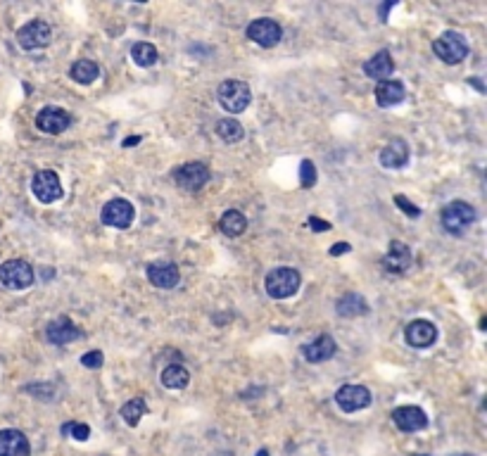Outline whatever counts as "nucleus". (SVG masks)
Here are the masks:
<instances>
[{
	"instance_id": "obj_37",
	"label": "nucleus",
	"mask_w": 487,
	"mask_h": 456,
	"mask_svg": "<svg viewBox=\"0 0 487 456\" xmlns=\"http://www.w3.org/2000/svg\"><path fill=\"white\" fill-rule=\"evenodd\" d=\"M394 5H397V0H387V3L383 5V8H380V20H387V10H390V8H394Z\"/></svg>"
},
{
	"instance_id": "obj_26",
	"label": "nucleus",
	"mask_w": 487,
	"mask_h": 456,
	"mask_svg": "<svg viewBox=\"0 0 487 456\" xmlns=\"http://www.w3.org/2000/svg\"><path fill=\"white\" fill-rule=\"evenodd\" d=\"M190 383V373L181 363H171L162 371V385L169 387V390H183Z\"/></svg>"
},
{
	"instance_id": "obj_28",
	"label": "nucleus",
	"mask_w": 487,
	"mask_h": 456,
	"mask_svg": "<svg viewBox=\"0 0 487 456\" xmlns=\"http://www.w3.org/2000/svg\"><path fill=\"white\" fill-rule=\"evenodd\" d=\"M145 411H147V404H145V399L143 397H133L131 402H126L124 406H121V418H124V423L126 425H131V428H135V425L140 423V418L145 416Z\"/></svg>"
},
{
	"instance_id": "obj_10",
	"label": "nucleus",
	"mask_w": 487,
	"mask_h": 456,
	"mask_svg": "<svg viewBox=\"0 0 487 456\" xmlns=\"http://www.w3.org/2000/svg\"><path fill=\"white\" fill-rule=\"evenodd\" d=\"M248 39L262 48H274L283 39V29L279 27V22L264 17V20H255L248 27Z\"/></svg>"
},
{
	"instance_id": "obj_17",
	"label": "nucleus",
	"mask_w": 487,
	"mask_h": 456,
	"mask_svg": "<svg viewBox=\"0 0 487 456\" xmlns=\"http://www.w3.org/2000/svg\"><path fill=\"white\" fill-rule=\"evenodd\" d=\"M32 447L22 430H0V456H29Z\"/></svg>"
},
{
	"instance_id": "obj_15",
	"label": "nucleus",
	"mask_w": 487,
	"mask_h": 456,
	"mask_svg": "<svg viewBox=\"0 0 487 456\" xmlns=\"http://www.w3.org/2000/svg\"><path fill=\"white\" fill-rule=\"evenodd\" d=\"M147 279L155 288H162V290H171V288L178 286V279H181V271H178L176 264L171 262H152L147 267Z\"/></svg>"
},
{
	"instance_id": "obj_3",
	"label": "nucleus",
	"mask_w": 487,
	"mask_h": 456,
	"mask_svg": "<svg viewBox=\"0 0 487 456\" xmlns=\"http://www.w3.org/2000/svg\"><path fill=\"white\" fill-rule=\"evenodd\" d=\"M300 283H302V279H300L298 269L281 267V269L269 271V276H267V281H264V286H267L269 297H274V300H288V297H293V295L300 290Z\"/></svg>"
},
{
	"instance_id": "obj_36",
	"label": "nucleus",
	"mask_w": 487,
	"mask_h": 456,
	"mask_svg": "<svg viewBox=\"0 0 487 456\" xmlns=\"http://www.w3.org/2000/svg\"><path fill=\"white\" fill-rule=\"evenodd\" d=\"M140 140H143V135H128V138L121 140V145H124V147H133V145H138Z\"/></svg>"
},
{
	"instance_id": "obj_21",
	"label": "nucleus",
	"mask_w": 487,
	"mask_h": 456,
	"mask_svg": "<svg viewBox=\"0 0 487 456\" xmlns=\"http://www.w3.org/2000/svg\"><path fill=\"white\" fill-rule=\"evenodd\" d=\"M406 98V88L399 81H392V79H385V81L378 83L375 88V102L380 107H394Z\"/></svg>"
},
{
	"instance_id": "obj_11",
	"label": "nucleus",
	"mask_w": 487,
	"mask_h": 456,
	"mask_svg": "<svg viewBox=\"0 0 487 456\" xmlns=\"http://www.w3.org/2000/svg\"><path fill=\"white\" fill-rule=\"evenodd\" d=\"M72 124V116L67 109L62 107H55V105H51V107H43L39 114H36V126L41 128L43 133H51V135H58L67 131Z\"/></svg>"
},
{
	"instance_id": "obj_6",
	"label": "nucleus",
	"mask_w": 487,
	"mask_h": 456,
	"mask_svg": "<svg viewBox=\"0 0 487 456\" xmlns=\"http://www.w3.org/2000/svg\"><path fill=\"white\" fill-rule=\"evenodd\" d=\"M32 193L36 195V200L43 202V205H53L62 197V183H60V176L51 169H41L36 171L32 178Z\"/></svg>"
},
{
	"instance_id": "obj_39",
	"label": "nucleus",
	"mask_w": 487,
	"mask_h": 456,
	"mask_svg": "<svg viewBox=\"0 0 487 456\" xmlns=\"http://www.w3.org/2000/svg\"><path fill=\"white\" fill-rule=\"evenodd\" d=\"M255 456H269V452H267V449H260V452H257Z\"/></svg>"
},
{
	"instance_id": "obj_2",
	"label": "nucleus",
	"mask_w": 487,
	"mask_h": 456,
	"mask_svg": "<svg viewBox=\"0 0 487 456\" xmlns=\"http://www.w3.org/2000/svg\"><path fill=\"white\" fill-rule=\"evenodd\" d=\"M219 105L226 109L228 114H240L248 109L252 100V90L245 81H236V79H228L217 88Z\"/></svg>"
},
{
	"instance_id": "obj_14",
	"label": "nucleus",
	"mask_w": 487,
	"mask_h": 456,
	"mask_svg": "<svg viewBox=\"0 0 487 456\" xmlns=\"http://www.w3.org/2000/svg\"><path fill=\"white\" fill-rule=\"evenodd\" d=\"M411 262H414V257H411L409 245H404L402 240H392L390 250L383 257V267L387 274H404L411 269Z\"/></svg>"
},
{
	"instance_id": "obj_23",
	"label": "nucleus",
	"mask_w": 487,
	"mask_h": 456,
	"mask_svg": "<svg viewBox=\"0 0 487 456\" xmlns=\"http://www.w3.org/2000/svg\"><path fill=\"white\" fill-rule=\"evenodd\" d=\"M335 311L345 318H354V316H363V314H368V304L361 295L347 293L335 302Z\"/></svg>"
},
{
	"instance_id": "obj_22",
	"label": "nucleus",
	"mask_w": 487,
	"mask_h": 456,
	"mask_svg": "<svg viewBox=\"0 0 487 456\" xmlns=\"http://www.w3.org/2000/svg\"><path fill=\"white\" fill-rule=\"evenodd\" d=\"M392 72H394V60L387 51L375 53L368 62H363V74L371 79H380V81H385L387 76H392Z\"/></svg>"
},
{
	"instance_id": "obj_33",
	"label": "nucleus",
	"mask_w": 487,
	"mask_h": 456,
	"mask_svg": "<svg viewBox=\"0 0 487 456\" xmlns=\"http://www.w3.org/2000/svg\"><path fill=\"white\" fill-rule=\"evenodd\" d=\"M102 361H105V356H102V352H86L84 356H81V363L86 368H100L102 366Z\"/></svg>"
},
{
	"instance_id": "obj_32",
	"label": "nucleus",
	"mask_w": 487,
	"mask_h": 456,
	"mask_svg": "<svg viewBox=\"0 0 487 456\" xmlns=\"http://www.w3.org/2000/svg\"><path fill=\"white\" fill-rule=\"evenodd\" d=\"M394 205L402 209L406 217H411V219H418V217H421V209H418V207L414 205V202L406 200L404 195H394Z\"/></svg>"
},
{
	"instance_id": "obj_19",
	"label": "nucleus",
	"mask_w": 487,
	"mask_h": 456,
	"mask_svg": "<svg viewBox=\"0 0 487 456\" xmlns=\"http://www.w3.org/2000/svg\"><path fill=\"white\" fill-rule=\"evenodd\" d=\"M380 164H383L385 169H402V166L409 164V145H406L402 138L390 140V143L380 150Z\"/></svg>"
},
{
	"instance_id": "obj_16",
	"label": "nucleus",
	"mask_w": 487,
	"mask_h": 456,
	"mask_svg": "<svg viewBox=\"0 0 487 456\" xmlns=\"http://www.w3.org/2000/svg\"><path fill=\"white\" fill-rule=\"evenodd\" d=\"M392 421L404 433H416V430H423L428 425V416L418 406H399V409L392 411Z\"/></svg>"
},
{
	"instance_id": "obj_30",
	"label": "nucleus",
	"mask_w": 487,
	"mask_h": 456,
	"mask_svg": "<svg viewBox=\"0 0 487 456\" xmlns=\"http://www.w3.org/2000/svg\"><path fill=\"white\" fill-rule=\"evenodd\" d=\"M300 183H302V188L316 186V166H314L312 159H302V164H300Z\"/></svg>"
},
{
	"instance_id": "obj_8",
	"label": "nucleus",
	"mask_w": 487,
	"mask_h": 456,
	"mask_svg": "<svg viewBox=\"0 0 487 456\" xmlns=\"http://www.w3.org/2000/svg\"><path fill=\"white\" fill-rule=\"evenodd\" d=\"M207 181H209V169L202 162H188L174 171V183L181 190H188V193L200 190Z\"/></svg>"
},
{
	"instance_id": "obj_13",
	"label": "nucleus",
	"mask_w": 487,
	"mask_h": 456,
	"mask_svg": "<svg viewBox=\"0 0 487 456\" xmlns=\"http://www.w3.org/2000/svg\"><path fill=\"white\" fill-rule=\"evenodd\" d=\"M404 337L411 347L416 349H425L430 344H435L437 340V328L433 321H425V318H416L404 328Z\"/></svg>"
},
{
	"instance_id": "obj_34",
	"label": "nucleus",
	"mask_w": 487,
	"mask_h": 456,
	"mask_svg": "<svg viewBox=\"0 0 487 456\" xmlns=\"http://www.w3.org/2000/svg\"><path fill=\"white\" fill-rule=\"evenodd\" d=\"M309 226L314 228V231H319V233H323V231H331V224H328V221H323V219H316V217H309Z\"/></svg>"
},
{
	"instance_id": "obj_31",
	"label": "nucleus",
	"mask_w": 487,
	"mask_h": 456,
	"mask_svg": "<svg viewBox=\"0 0 487 456\" xmlns=\"http://www.w3.org/2000/svg\"><path fill=\"white\" fill-rule=\"evenodd\" d=\"M62 435H72L74 440L86 442L91 437V428L86 423H65L62 425Z\"/></svg>"
},
{
	"instance_id": "obj_40",
	"label": "nucleus",
	"mask_w": 487,
	"mask_h": 456,
	"mask_svg": "<svg viewBox=\"0 0 487 456\" xmlns=\"http://www.w3.org/2000/svg\"><path fill=\"white\" fill-rule=\"evenodd\" d=\"M452 456H476V454H452Z\"/></svg>"
},
{
	"instance_id": "obj_5",
	"label": "nucleus",
	"mask_w": 487,
	"mask_h": 456,
	"mask_svg": "<svg viewBox=\"0 0 487 456\" xmlns=\"http://www.w3.org/2000/svg\"><path fill=\"white\" fill-rule=\"evenodd\" d=\"M0 283L12 288V290H27L34 286V269L24 260H10L0 267Z\"/></svg>"
},
{
	"instance_id": "obj_4",
	"label": "nucleus",
	"mask_w": 487,
	"mask_h": 456,
	"mask_svg": "<svg viewBox=\"0 0 487 456\" xmlns=\"http://www.w3.org/2000/svg\"><path fill=\"white\" fill-rule=\"evenodd\" d=\"M433 53L442 60V62L459 65V62H464V58H468V43L459 32H445L440 39H435Z\"/></svg>"
},
{
	"instance_id": "obj_9",
	"label": "nucleus",
	"mask_w": 487,
	"mask_h": 456,
	"mask_svg": "<svg viewBox=\"0 0 487 456\" xmlns=\"http://www.w3.org/2000/svg\"><path fill=\"white\" fill-rule=\"evenodd\" d=\"M133 217H135L133 205H131V202H126V200H121V197L109 200L107 205L102 207V214H100L105 226L119 228V231H126V228L133 224Z\"/></svg>"
},
{
	"instance_id": "obj_41",
	"label": "nucleus",
	"mask_w": 487,
	"mask_h": 456,
	"mask_svg": "<svg viewBox=\"0 0 487 456\" xmlns=\"http://www.w3.org/2000/svg\"><path fill=\"white\" fill-rule=\"evenodd\" d=\"M416 456H428V454H416Z\"/></svg>"
},
{
	"instance_id": "obj_27",
	"label": "nucleus",
	"mask_w": 487,
	"mask_h": 456,
	"mask_svg": "<svg viewBox=\"0 0 487 456\" xmlns=\"http://www.w3.org/2000/svg\"><path fill=\"white\" fill-rule=\"evenodd\" d=\"M214 131H217V135L224 143H238V140L245 138V128L240 126V121L236 119H221L217 121V126H214Z\"/></svg>"
},
{
	"instance_id": "obj_38",
	"label": "nucleus",
	"mask_w": 487,
	"mask_h": 456,
	"mask_svg": "<svg viewBox=\"0 0 487 456\" xmlns=\"http://www.w3.org/2000/svg\"><path fill=\"white\" fill-rule=\"evenodd\" d=\"M471 83H473V86H476V88H478V90H485V86H483V83H480V81H478V79H471Z\"/></svg>"
},
{
	"instance_id": "obj_29",
	"label": "nucleus",
	"mask_w": 487,
	"mask_h": 456,
	"mask_svg": "<svg viewBox=\"0 0 487 456\" xmlns=\"http://www.w3.org/2000/svg\"><path fill=\"white\" fill-rule=\"evenodd\" d=\"M131 58L138 67H152L159 60V53L152 43L143 41V43H135V46L131 48Z\"/></svg>"
},
{
	"instance_id": "obj_20",
	"label": "nucleus",
	"mask_w": 487,
	"mask_h": 456,
	"mask_svg": "<svg viewBox=\"0 0 487 456\" xmlns=\"http://www.w3.org/2000/svg\"><path fill=\"white\" fill-rule=\"evenodd\" d=\"M335 349H338V344L335 340H333L331 335H319L316 340L309 342V344H305V349H302V354H305V359L307 361H312V363H321V361H328L333 354H335Z\"/></svg>"
},
{
	"instance_id": "obj_12",
	"label": "nucleus",
	"mask_w": 487,
	"mask_h": 456,
	"mask_svg": "<svg viewBox=\"0 0 487 456\" xmlns=\"http://www.w3.org/2000/svg\"><path fill=\"white\" fill-rule=\"evenodd\" d=\"M335 404L347 414H354L371 404V392L363 385H345L335 392Z\"/></svg>"
},
{
	"instance_id": "obj_1",
	"label": "nucleus",
	"mask_w": 487,
	"mask_h": 456,
	"mask_svg": "<svg viewBox=\"0 0 487 456\" xmlns=\"http://www.w3.org/2000/svg\"><path fill=\"white\" fill-rule=\"evenodd\" d=\"M476 219H478L476 207L468 205V202H461V200L449 202L440 214L442 228H445L449 236H464L468 228L476 224Z\"/></svg>"
},
{
	"instance_id": "obj_24",
	"label": "nucleus",
	"mask_w": 487,
	"mask_h": 456,
	"mask_svg": "<svg viewBox=\"0 0 487 456\" xmlns=\"http://www.w3.org/2000/svg\"><path fill=\"white\" fill-rule=\"evenodd\" d=\"M219 228L224 236L238 238V236H243L245 228H248V219H245V214H240L238 209H228V212H224V217L219 219Z\"/></svg>"
},
{
	"instance_id": "obj_35",
	"label": "nucleus",
	"mask_w": 487,
	"mask_h": 456,
	"mask_svg": "<svg viewBox=\"0 0 487 456\" xmlns=\"http://www.w3.org/2000/svg\"><path fill=\"white\" fill-rule=\"evenodd\" d=\"M345 252H349V245H347V243H335V245L331 248V257L345 255Z\"/></svg>"
},
{
	"instance_id": "obj_7",
	"label": "nucleus",
	"mask_w": 487,
	"mask_h": 456,
	"mask_svg": "<svg viewBox=\"0 0 487 456\" xmlns=\"http://www.w3.org/2000/svg\"><path fill=\"white\" fill-rule=\"evenodd\" d=\"M53 39V29L48 22L43 20H32L17 32V43L24 48V51H39V48H46Z\"/></svg>"
},
{
	"instance_id": "obj_18",
	"label": "nucleus",
	"mask_w": 487,
	"mask_h": 456,
	"mask_svg": "<svg viewBox=\"0 0 487 456\" xmlns=\"http://www.w3.org/2000/svg\"><path fill=\"white\" fill-rule=\"evenodd\" d=\"M48 342L58 344V347H62V344H69L74 340H79L81 337V330L76 328V323L69 321V318H58V321H51L48 323Z\"/></svg>"
},
{
	"instance_id": "obj_25",
	"label": "nucleus",
	"mask_w": 487,
	"mask_h": 456,
	"mask_svg": "<svg viewBox=\"0 0 487 456\" xmlns=\"http://www.w3.org/2000/svg\"><path fill=\"white\" fill-rule=\"evenodd\" d=\"M69 76L76 83L88 86V83H93L98 76H100V67H98L93 60H79V62H74Z\"/></svg>"
}]
</instances>
